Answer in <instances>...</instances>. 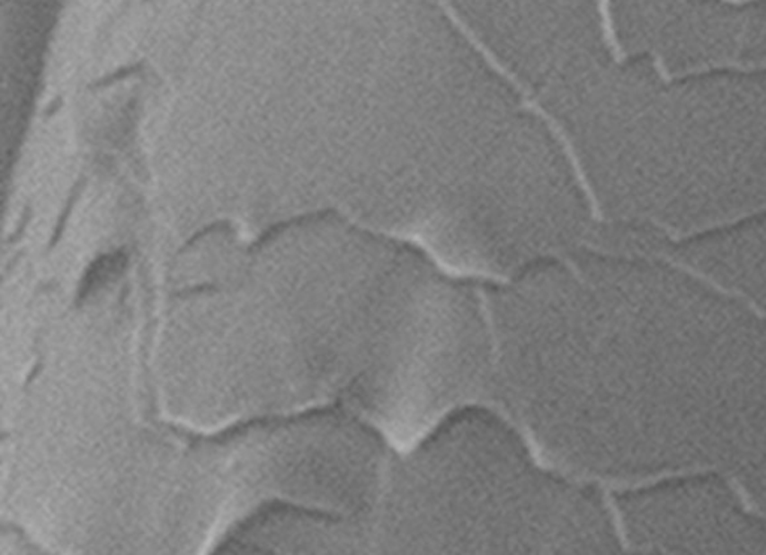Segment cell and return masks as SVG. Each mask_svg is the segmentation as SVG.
<instances>
[{
    "instance_id": "6da1fadb",
    "label": "cell",
    "mask_w": 766,
    "mask_h": 555,
    "mask_svg": "<svg viewBox=\"0 0 766 555\" xmlns=\"http://www.w3.org/2000/svg\"><path fill=\"white\" fill-rule=\"evenodd\" d=\"M655 258L662 259L664 263L669 264L671 267L677 268L680 272L686 273L689 276L695 277V279L704 282L707 286L713 288L714 291H717L718 293H723V295H726V297L740 298V300H743V301L749 306L750 310L753 311L754 315L765 319L766 310L761 309V307H759L758 304L752 300V298L747 297L744 292H741L738 289L725 288L723 284L716 282L713 277L707 276L705 273L699 272V270H696V268L690 267V265H687V264L680 263V261H675L673 258H669L666 255L657 254L655 255Z\"/></svg>"
},
{
    "instance_id": "7a4b0ae2",
    "label": "cell",
    "mask_w": 766,
    "mask_h": 555,
    "mask_svg": "<svg viewBox=\"0 0 766 555\" xmlns=\"http://www.w3.org/2000/svg\"><path fill=\"white\" fill-rule=\"evenodd\" d=\"M126 258L121 254L112 255V256H105L99 259L98 263L94 264L87 274H85L83 284L80 288V297L78 300H85L94 288H98L101 284L105 283L110 277L116 276L125 268Z\"/></svg>"
},
{
    "instance_id": "3957f363",
    "label": "cell",
    "mask_w": 766,
    "mask_h": 555,
    "mask_svg": "<svg viewBox=\"0 0 766 555\" xmlns=\"http://www.w3.org/2000/svg\"><path fill=\"white\" fill-rule=\"evenodd\" d=\"M655 67L657 74L662 76V80L672 81L675 78H681V76H699V74H704V72L713 71V69H736V71H758V69H766V65H753V63H750V65H744V63H714V65H705V67H695V69H689L686 72H678V74H669L668 69L664 67V62H662V58H655Z\"/></svg>"
}]
</instances>
